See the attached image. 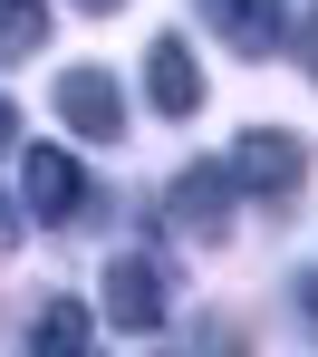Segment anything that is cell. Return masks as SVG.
<instances>
[{
    "label": "cell",
    "instance_id": "1",
    "mask_svg": "<svg viewBox=\"0 0 318 357\" xmlns=\"http://www.w3.org/2000/svg\"><path fill=\"white\" fill-rule=\"evenodd\" d=\"M49 97H58V116L77 126L87 145H116V135H126V87H116L106 68H58Z\"/></svg>",
    "mask_w": 318,
    "mask_h": 357
},
{
    "label": "cell",
    "instance_id": "2",
    "mask_svg": "<svg viewBox=\"0 0 318 357\" xmlns=\"http://www.w3.org/2000/svg\"><path fill=\"white\" fill-rule=\"evenodd\" d=\"M232 193H260V203H280V193H299V174H309V155L289 145V135H270V126H251L232 155Z\"/></svg>",
    "mask_w": 318,
    "mask_h": 357
},
{
    "label": "cell",
    "instance_id": "3",
    "mask_svg": "<svg viewBox=\"0 0 318 357\" xmlns=\"http://www.w3.org/2000/svg\"><path fill=\"white\" fill-rule=\"evenodd\" d=\"M19 193H29L39 222H77L87 213V174H77V155H58V145H29L19 155Z\"/></svg>",
    "mask_w": 318,
    "mask_h": 357
},
{
    "label": "cell",
    "instance_id": "4",
    "mask_svg": "<svg viewBox=\"0 0 318 357\" xmlns=\"http://www.w3.org/2000/svg\"><path fill=\"white\" fill-rule=\"evenodd\" d=\"M106 319L135 328V338L164 328V271H154L145 251H116V261H106Z\"/></svg>",
    "mask_w": 318,
    "mask_h": 357
},
{
    "label": "cell",
    "instance_id": "5",
    "mask_svg": "<svg viewBox=\"0 0 318 357\" xmlns=\"http://www.w3.org/2000/svg\"><path fill=\"white\" fill-rule=\"evenodd\" d=\"M184 232H202V241H222L232 232V165H193V174H174V203H164Z\"/></svg>",
    "mask_w": 318,
    "mask_h": 357
},
{
    "label": "cell",
    "instance_id": "6",
    "mask_svg": "<svg viewBox=\"0 0 318 357\" xmlns=\"http://www.w3.org/2000/svg\"><path fill=\"white\" fill-rule=\"evenodd\" d=\"M145 97H154V116H193V107H202V68H193L184 39H154V59H145Z\"/></svg>",
    "mask_w": 318,
    "mask_h": 357
},
{
    "label": "cell",
    "instance_id": "7",
    "mask_svg": "<svg viewBox=\"0 0 318 357\" xmlns=\"http://www.w3.org/2000/svg\"><path fill=\"white\" fill-rule=\"evenodd\" d=\"M202 20L232 39V49H280V29H289V0H202Z\"/></svg>",
    "mask_w": 318,
    "mask_h": 357
},
{
    "label": "cell",
    "instance_id": "8",
    "mask_svg": "<svg viewBox=\"0 0 318 357\" xmlns=\"http://www.w3.org/2000/svg\"><path fill=\"white\" fill-rule=\"evenodd\" d=\"M49 49V0H0V59H39Z\"/></svg>",
    "mask_w": 318,
    "mask_h": 357
},
{
    "label": "cell",
    "instance_id": "9",
    "mask_svg": "<svg viewBox=\"0 0 318 357\" xmlns=\"http://www.w3.org/2000/svg\"><path fill=\"white\" fill-rule=\"evenodd\" d=\"M29 338H39V348H87V309H77V299H49Z\"/></svg>",
    "mask_w": 318,
    "mask_h": 357
},
{
    "label": "cell",
    "instance_id": "10",
    "mask_svg": "<svg viewBox=\"0 0 318 357\" xmlns=\"http://www.w3.org/2000/svg\"><path fill=\"white\" fill-rule=\"evenodd\" d=\"M10 251H19V203L0 193V261H10Z\"/></svg>",
    "mask_w": 318,
    "mask_h": 357
},
{
    "label": "cell",
    "instance_id": "11",
    "mask_svg": "<svg viewBox=\"0 0 318 357\" xmlns=\"http://www.w3.org/2000/svg\"><path fill=\"white\" fill-rule=\"evenodd\" d=\"M299 68L318 77V10H309V29H299Z\"/></svg>",
    "mask_w": 318,
    "mask_h": 357
},
{
    "label": "cell",
    "instance_id": "12",
    "mask_svg": "<svg viewBox=\"0 0 318 357\" xmlns=\"http://www.w3.org/2000/svg\"><path fill=\"white\" fill-rule=\"evenodd\" d=\"M10 145H19V107L0 97V155H10Z\"/></svg>",
    "mask_w": 318,
    "mask_h": 357
},
{
    "label": "cell",
    "instance_id": "13",
    "mask_svg": "<svg viewBox=\"0 0 318 357\" xmlns=\"http://www.w3.org/2000/svg\"><path fill=\"white\" fill-rule=\"evenodd\" d=\"M299 299H309V328H318V271H309V280H299Z\"/></svg>",
    "mask_w": 318,
    "mask_h": 357
},
{
    "label": "cell",
    "instance_id": "14",
    "mask_svg": "<svg viewBox=\"0 0 318 357\" xmlns=\"http://www.w3.org/2000/svg\"><path fill=\"white\" fill-rule=\"evenodd\" d=\"M77 10H116V0H77Z\"/></svg>",
    "mask_w": 318,
    "mask_h": 357
}]
</instances>
